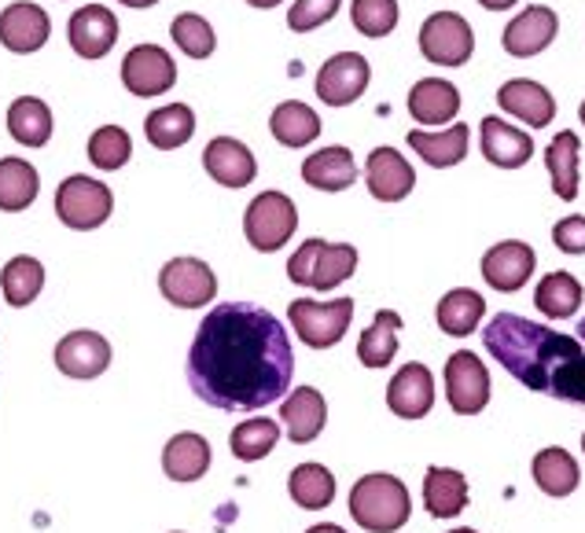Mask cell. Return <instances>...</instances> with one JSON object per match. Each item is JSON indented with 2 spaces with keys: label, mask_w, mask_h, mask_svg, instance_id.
Masks as SVG:
<instances>
[{
  "label": "cell",
  "mask_w": 585,
  "mask_h": 533,
  "mask_svg": "<svg viewBox=\"0 0 585 533\" xmlns=\"http://www.w3.org/2000/svg\"><path fill=\"white\" fill-rule=\"evenodd\" d=\"M295 354L284 324L255 302H218L188 349V383L221 412H255L291 386Z\"/></svg>",
  "instance_id": "6da1fadb"
},
{
  "label": "cell",
  "mask_w": 585,
  "mask_h": 533,
  "mask_svg": "<svg viewBox=\"0 0 585 533\" xmlns=\"http://www.w3.org/2000/svg\"><path fill=\"white\" fill-rule=\"evenodd\" d=\"M483 343L489 357H497V365L527 391L585 405V349L578 338L516 313H497L483 328Z\"/></svg>",
  "instance_id": "7a4b0ae2"
},
{
  "label": "cell",
  "mask_w": 585,
  "mask_h": 533,
  "mask_svg": "<svg viewBox=\"0 0 585 533\" xmlns=\"http://www.w3.org/2000/svg\"><path fill=\"white\" fill-rule=\"evenodd\" d=\"M350 515H354V523L368 533L401 530L413 515L409 490H405L401 478L384 475V471L357 478L354 490H350Z\"/></svg>",
  "instance_id": "3957f363"
},
{
  "label": "cell",
  "mask_w": 585,
  "mask_h": 533,
  "mask_svg": "<svg viewBox=\"0 0 585 533\" xmlns=\"http://www.w3.org/2000/svg\"><path fill=\"white\" fill-rule=\"evenodd\" d=\"M354 269H357V250L350 244H328V239H306L288 261L291 284L309 290L339 287L350 280Z\"/></svg>",
  "instance_id": "277c9868"
},
{
  "label": "cell",
  "mask_w": 585,
  "mask_h": 533,
  "mask_svg": "<svg viewBox=\"0 0 585 533\" xmlns=\"http://www.w3.org/2000/svg\"><path fill=\"white\" fill-rule=\"evenodd\" d=\"M111 210H115L111 188L97 177L75 174L56 188V217L67 228H75V233H92V228H100L107 217H111Z\"/></svg>",
  "instance_id": "5b68a950"
},
{
  "label": "cell",
  "mask_w": 585,
  "mask_h": 533,
  "mask_svg": "<svg viewBox=\"0 0 585 533\" xmlns=\"http://www.w3.org/2000/svg\"><path fill=\"white\" fill-rule=\"evenodd\" d=\"M295 228H298V210L284 191H261V196L250 203L247 214H244L247 244L255 250H261V254L280 250L295 236Z\"/></svg>",
  "instance_id": "8992f818"
},
{
  "label": "cell",
  "mask_w": 585,
  "mask_h": 533,
  "mask_svg": "<svg viewBox=\"0 0 585 533\" xmlns=\"http://www.w3.org/2000/svg\"><path fill=\"white\" fill-rule=\"evenodd\" d=\"M295 335L303 338L309 349H328L343 343L346 328L354 317V298H331V302H309L298 298L288 309Z\"/></svg>",
  "instance_id": "52a82bcc"
},
{
  "label": "cell",
  "mask_w": 585,
  "mask_h": 533,
  "mask_svg": "<svg viewBox=\"0 0 585 533\" xmlns=\"http://www.w3.org/2000/svg\"><path fill=\"white\" fill-rule=\"evenodd\" d=\"M420 52L435 67H464L475 52V33L457 11H435L420 27Z\"/></svg>",
  "instance_id": "ba28073f"
},
{
  "label": "cell",
  "mask_w": 585,
  "mask_h": 533,
  "mask_svg": "<svg viewBox=\"0 0 585 533\" xmlns=\"http://www.w3.org/2000/svg\"><path fill=\"white\" fill-rule=\"evenodd\" d=\"M159 290L170 306L181 309H199L207 302L218 298V276L207 261L199 258H173L162 265L159 273Z\"/></svg>",
  "instance_id": "9c48e42d"
},
{
  "label": "cell",
  "mask_w": 585,
  "mask_h": 533,
  "mask_svg": "<svg viewBox=\"0 0 585 533\" xmlns=\"http://www.w3.org/2000/svg\"><path fill=\"white\" fill-rule=\"evenodd\" d=\"M446 397L457 416H479L489 402V372L472 349H457L446 361Z\"/></svg>",
  "instance_id": "30bf717a"
},
{
  "label": "cell",
  "mask_w": 585,
  "mask_h": 533,
  "mask_svg": "<svg viewBox=\"0 0 585 533\" xmlns=\"http://www.w3.org/2000/svg\"><path fill=\"white\" fill-rule=\"evenodd\" d=\"M177 81V63L159 45H137L122 59V85L133 96H159L170 92Z\"/></svg>",
  "instance_id": "8fae6325"
},
{
  "label": "cell",
  "mask_w": 585,
  "mask_h": 533,
  "mask_svg": "<svg viewBox=\"0 0 585 533\" xmlns=\"http://www.w3.org/2000/svg\"><path fill=\"white\" fill-rule=\"evenodd\" d=\"M368 78H373V67H368L365 56L357 52H339L331 56L317 75V96L328 107H346L354 100H361V92L368 89Z\"/></svg>",
  "instance_id": "7c38bea8"
},
{
  "label": "cell",
  "mask_w": 585,
  "mask_h": 533,
  "mask_svg": "<svg viewBox=\"0 0 585 533\" xmlns=\"http://www.w3.org/2000/svg\"><path fill=\"white\" fill-rule=\"evenodd\" d=\"M52 33V19L41 4H30V0H16L0 11V45L16 56H30L44 48Z\"/></svg>",
  "instance_id": "4fadbf2b"
},
{
  "label": "cell",
  "mask_w": 585,
  "mask_h": 533,
  "mask_svg": "<svg viewBox=\"0 0 585 533\" xmlns=\"http://www.w3.org/2000/svg\"><path fill=\"white\" fill-rule=\"evenodd\" d=\"M111 365V343L97 332H70L56 343V368L70 379H97Z\"/></svg>",
  "instance_id": "5bb4252c"
},
{
  "label": "cell",
  "mask_w": 585,
  "mask_h": 533,
  "mask_svg": "<svg viewBox=\"0 0 585 533\" xmlns=\"http://www.w3.org/2000/svg\"><path fill=\"white\" fill-rule=\"evenodd\" d=\"M67 38H70V48H75L81 59H103L118 41L115 11L103 8V4L78 8L67 22Z\"/></svg>",
  "instance_id": "9a60e30c"
},
{
  "label": "cell",
  "mask_w": 585,
  "mask_h": 533,
  "mask_svg": "<svg viewBox=\"0 0 585 533\" xmlns=\"http://www.w3.org/2000/svg\"><path fill=\"white\" fill-rule=\"evenodd\" d=\"M534 265L537 258L531 244L505 239V244L489 247L483 254V280L494 290H500V295H512V290H519L534 276Z\"/></svg>",
  "instance_id": "2e32d148"
},
{
  "label": "cell",
  "mask_w": 585,
  "mask_h": 533,
  "mask_svg": "<svg viewBox=\"0 0 585 533\" xmlns=\"http://www.w3.org/2000/svg\"><path fill=\"white\" fill-rule=\"evenodd\" d=\"M556 33H559L556 11L545 8V4H531L527 11H519V16L505 27V38H500V45H505L508 56L531 59L537 52H545V48L556 41Z\"/></svg>",
  "instance_id": "e0dca14e"
},
{
  "label": "cell",
  "mask_w": 585,
  "mask_h": 533,
  "mask_svg": "<svg viewBox=\"0 0 585 533\" xmlns=\"http://www.w3.org/2000/svg\"><path fill=\"white\" fill-rule=\"evenodd\" d=\"M365 185L379 203H401L416 188L413 166L405 162L401 151L394 148H376L365 162Z\"/></svg>",
  "instance_id": "ac0fdd59"
},
{
  "label": "cell",
  "mask_w": 585,
  "mask_h": 533,
  "mask_svg": "<svg viewBox=\"0 0 585 533\" xmlns=\"http://www.w3.org/2000/svg\"><path fill=\"white\" fill-rule=\"evenodd\" d=\"M500 111H508L512 118L527 122L531 129H545L556 118V100L545 85H537L531 78H512L497 89Z\"/></svg>",
  "instance_id": "d6986e66"
},
{
  "label": "cell",
  "mask_w": 585,
  "mask_h": 533,
  "mask_svg": "<svg viewBox=\"0 0 585 533\" xmlns=\"http://www.w3.org/2000/svg\"><path fill=\"white\" fill-rule=\"evenodd\" d=\"M387 405L394 416L401 420H420L435 405V375L427 365H405L387 386Z\"/></svg>",
  "instance_id": "ffe728a7"
},
{
  "label": "cell",
  "mask_w": 585,
  "mask_h": 533,
  "mask_svg": "<svg viewBox=\"0 0 585 533\" xmlns=\"http://www.w3.org/2000/svg\"><path fill=\"white\" fill-rule=\"evenodd\" d=\"M202 166H207V174L225 188H247L258 174V162L255 155H250V148L232 137H214L207 148H202Z\"/></svg>",
  "instance_id": "44dd1931"
},
{
  "label": "cell",
  "mask_w": 585,
  "mask_h": 533,
  "mask_svg": "<svg viewBox=\"0 0 585 533\" xmlns=\"http://www.w3.org/2000/svg\"><path fill=\"white\" fill-rule=\"evenodd\" d=\"M479 144H483V155H486V162H494L500 169H519V166H527L531 162V155H534V140H531V132H523L516 126H508V122H500V118H483V126H479Z\"/></svg>",
  "instance_id": "7402d4cb"
},
{
  "label": "cell",
  "mask_w": 585,
  "mask_h": 533,
  "mask_svg": "<svg viewBox=\"0 0 585 533\" xmlns=\"http://www.w3.org/2000/svg\"><path fill=\"white\" fill-rule=\"evenodd\" d=\"M280 420H284V427H288V438L295 445H309L328 423L325 394L314 391V386H295V391L288 394V402L280 405Z\"/></svg>",
  "instance_id": "603a6c76"
},
{
  "label": "cell",
  "mask_w": 585,
  "mask_h": 533,
  "mask_svg": "<svg viewBox=\"0 0 585 533\" xmlns=\"http://www.w3.org/2000/svg\"><path fill=\"white\" fill-rule=\"evenodd\" d=\"M460 111V92L457 85L442 81V78H424L413 85L409 92V115L420 126H446Z\"/></svg>",
  "instance_id": "cb8c5ba5"
},
{
  "label": "cell",
  "mask_w": 585,
  "mask_h": 533,
  "mask_svg": "<svg viewBox=\"0 0 585 533\" xmlns=\"http://www.w3.org/2000/svg\"><path fill=\"white\" fill-rule=\"evenodd\" d=\"M468 137H472V132H468V126H464V122H453L449 129H442V132L413 129L409 132V148L420 155L427 166L449 169V166L464 162V155H468Z\"/></svg>",
  "instance_id": "d4e9b609"
},
{
  "label": "cell",
  "mask_w": 585,
  "mask_h": 533,
  "mask_svg": "<svg viewBox=\"0 0 585 533\" xmlns=\"http://www.w3.org/2000/svg\"><path fill=\"white\" fill-rule=\"evenodd\" d=\"M578 159H582V140L578 132H556L553 144L545 148V166H548V177H553V191L564 203H575L578 199Z\"/></svg>",
  "instance_id": "484cf974"
},
{
  "label": "cell",
  "mask_w": 585,
  "mask_h": 533,
  "mask_svg": "<svg viewBox=\"0 0 585 533\" xmlns=\"http://www.w3.org/2000/svg\"><path fill=\"white\" fill-rule=\"evenodd\" d=\"M303 180L317 191H346L357 180V162H354L350 148L314 151L303 162Z\"/></svg>",
  "instance_id": "4316f807"
},
{
  "label": "cell",
  "mask_w": 585,
  "mask_h": 533,
  "mask_svg": "<svg viewBox=\"0 0 585 533\" xmlns=\"http://www.w3.org/2000/svg\"><path fill=\"white\" fill-rule=\"evenodd\" d=\"M210 467V445L202 434H173L170 442H166L162 450V471L170 475L173 482H196L207 475Z\"/></svg>",
  "instance_id": "83f0119b"
},
{
  "label": "cell",
  "mask_w": 585,
  "mask_h": 533,
  "mask_svg": "<svg viewBox=\"0 0 585 533\" xmlns=\"http://www.w3.org/2000/svg\"><path fill=\"white\" fill-rule=\"evenodd\" d=\"M52 111L49 103L38 100V96H19L16 103L8 107V132L16 137L22 148H44L52 140Z\"/></svg>",
  "instance_id": "f1b7e54d"
},
{
  "label": "cell",
  "mask_w": 585,
  "mask_h": 533,
  "mask_svg": "<svg viewBox=\"0 0 585 533\" xmlns=\"http://www.w3.org/2000/svg\"><path fill=\"white\" fill-rule=\"evenodd\" d=\"M424 504L435 519H453L468 504V478L453 467H427L424 475Z\"/></svg>",
  "instance_id": "f546056e"
},
{
  "label": "cell",
  "mask_w": 585,
  "mask_h": 533,
  "mask_svg": "<svg viewBox=\"0 0 585 533\" xmlns=\"http://www.w3.org/2000/svg\"><path fill=\"white\" fill-rule=\"evenodd\" d=\"M192 132H196V115L188 103H166L145 118V137L151 148H159V151L181 148V144L192 140Z\"/></svg>",
  "instance_id": "4dcf8cb0"
},
{
  "label": "cell",
  "mask_w": 585,
  "mask_h": 533,
  "mask_svg": "<svg viewBox=\"0 0 585 533\" xmlns=\"http://www.w3.org/2000/svg\"><path fill=\"white\" fill-rule=\"evenodd\" d=\"M483 313H486V298L479 295V290L457 287V290H449V295H442L435 317H438V328L446 335L464 338V335H472L475 328H479Z\"/></svg>",
  "instance_id": "1f68e13d"
},
{
  "label": "cell",
  "mask_w": 585,
  "mask_h": 533,
  "mask_svg": "<svg viewBox=\"0 0 585 533\" xmlns=\"http://www.w3.org/2000/svg\"><path fill=\"white\" fill-rule=\"evenodd\" d=\"M269 129L284 148H306L320 137V118L314 107L298 103V100H284L269 118Z\"/></svg>",
  "instance_id": "d6a6232c"
},
{
  "label": "cell",
  "mask_w": 585,
  "mask_h": 533,
  "mask_svg": "<svg viewBox=\"0 0 585 533\" xmlns=\"http://www.w3.org/2000/svg\"><path fill=\"white\" fill-rule=\"evenodd\" d=\"M41 191V177L27 159H0V210L19 214L33 206Z\"/></svg>",
  "instance_id": "836d02e7"
},
{
  "label": "cell",
  "mask_w": 585,
  "mask_h": 533,
  "mask_svg": "<svg viewBox=\"0 0 585 533\" xmlns=\"http://www.w3.org/2000/svg\"><path fill=\"white\" fill-rule=\"evenodd\" d=\"M534 482H537V490L548 493V496H571L578 490V464H575V456H571L567 450H542L534 456Z\"/></svg>",
  "instance_id": "e575fe53"
},
{
  "label": "cell",
  "mask_w": 585,
  "mask_h": 533,
  "mask_svg": "<svg viewBox=\"0 0 585 533\" xmlns=\"http://www.w3.org/2000/svg\"><path fill=\"white\" fill-rule=\"evenodd\" d=\"M398 328H401V317L394 309H379L373 328L361 335L357 343V357H361L365 368H387L394 354H398Z\"/></svg>",
  "instance_id": "d590c367"
},
{
  "label": "cell",
  "mask_w": 585,
  "mask_h": 533,
  "mask_svg": "<svg viewBox=\"0 0 585 533\" xmlns=\"http://www.w3.org/2000/svg\"><path fill=\"white\" fill-rule=\"evenodd\" d=\"M534 306L542 309L548 320L575 317L582 306V284L571 273H548L534 290Z\"/></svg>",
  "instance_id": "8d00e7d4"
},
{
  "label": "cell",
  "mask_w": 585,
  "mask_h": 533,
  "mask_svg": "<svg viewBox=\"0 0 585 533\" xmlns=\"http://www.w3.org/2000/svg\"><path fill=\"white\" fill-rule=\"evenodd\" d=\"M44 287V265L38 258H30V254H19V258H11L4 269H0V290H4L8 306H30L33 298L41 295Z\"/></svg>",
  "instance_id": "74e56055"
},
{
  "label": "cell",
  "mask_w": 585,
  "mask_h": 533,
  "mask_svg": "<svg viewBox=\"0 0 585 533\" xmlns=\"http://www.w3.org/2000/svg\"><path fill=\"white\" fill-rule=\"evenodd\" d=\"M288 490L298 507L320 512V507H328L331 496H336V475H331L325 464H298L288 478Z\"/></svg>",
  "instance_id": "f35d334b"
},
{
  "label": "cell",
  "mask_w": 585,
  "mask_h": 533,
  "mask_svg": "<svg viewBox=\"0 0 585 533\" xmlns=\"http://www.w3.org/2000/svg\"><path fill=\"white\" fill-rule=\"evenodd\" d=\"M229 442H232V456H236V460H244V464H255V460L269 456L272 450H277L280 427H277V420L258 416V420L240 423V427L232 431Z\"/></svg>",
  "instance_id": "ab89813d"
},
{
  "label": "cell",
  "mask_w": 585,
  "mask_h": 533,
  "mask_svg": "<svg viewBox=\"0 0 585 533\" xmlns=\"http://www.w3.org/2000/svg\"><path fill=\"white\" fill-rule=\"evenodd\" d=\"M129 155H133V140H129V132L122 126H100L89 137V162L97 169L115 174V169H122L129 162Z\"/></svg>",
  "instance_id": "60d3db41"
},
{
  "label": "cell",
  "mask_w": 585,
  "mask_h": 533,
  "mask_svg": "<svg viewBox=\"0 0 585 533\" xmlns=\"http://www.w3.org/2000/svg\"><path fill=\"white\" fill-rule=\"evenodd\" d=\"M170 38L173 45L181 48L185 56H192V59H207L214 56V45H218V38H214V27L202 16H192V11H185V16H177L173 19V27H170Z\"/></svg>",
  "instance_id": "b9f144b4"
},
{
  "label": "cell",
  "mask_w": 585,
  "mask_h": 533,
  "mask_svg": "<svg viewBox=\"0 0 585 533\" xmlns=\"http://www.w3.org/2000/svg\"><path fill=\"white\" fill-rule=\"evenodd\" d=\"M350 19L365 38H387L398 27V0H354Z\"/></svg>",
  "instance_id": "7bdbcfd3"
},
{
  "label": "cell",
  "mask_w": 585,
  "mask_h": 533,
  "mask_svg": "<svg viewBox=\"0 0 585 533\" xmlns=\"http://www.w3.org/2000/svg\"><path fill=\"white\" fill-rule=\"evenodd\" d=\"M343 0H295L291 11H288V27L295 33H309L317 27H325L328 19H336Z\"/></svg>",
  "instance_id": "ee69618b"
},
{
  "label": "cell",
  "mask_w": 585,
  "mask_h": 533,
  "mask_svg": "<svg viewBox=\"0 0 585 533\" xmlns=\"http://www.w3.org/2000/svg\"><path fill=\"white\" fill-rule=\"evenodd\" d=\"M553 244H556V250H564V254H585V217L571 214V217H564V221H556Z\"/></svg>",
  "instance_id": "f6af8a7d"
},
{
  "label": "cell",
  "mask_w": 585,
  "mask_h": 533,
  "mask_svg": "<svg viewBox=\"0 0 585 533\" xmlns=\"http://www.w3.org/2000/svg\"><path fill=\"white\" fill-rule=\"evenodd\" d=\"M483 8H489V11H508L512 4H519V0H479Z\"/></svg>",
  "instance_id": "bcb514c9"
},
{
  "label": "cell",
  "mask_w": 585,
  "mask_h": 533,
  "mask_svg": "<svg viewBox=\"0 0 585 533\" xmlns=\"http://www.w3.org/2000/svg\"><path fill=\"white\" fill-rule=\"evenodd\" d=\"M306 533H346L343 526H331V523H320V526H309Z\"/></svg>",
  "instance_id": "7dc6e473"
},
{
  "label": "cell",
  "mask_w": 585,
  "mask_h": 533,
  "mask_svg": "<svg viewBox=\"0 0 585 533\" xmlns=\"http://www.w3.org/2000/svg\"><path fill=\"white\" fill-rule=\"evenodd\" d=\"M118 4H126V8H151V4H159V0H118Z\"/></svg>",
  "instance_id": "c3c4849f"
},
{
  "label": "cell",
  "mask_w": 585,
  "mask_h": 533,
  "mask_svg": "<svg viewBox=\"0 0 585 533\" xmlns=\"http://www.w3.org/2000/svg\"><path fill=\"white\" fill-rule=\"evenodd\" d=\"M247 4H250V8H277L280 0H247Z\"/></svg>",
  "instance_id": "681fc988"
},
{
  "label": "cell",
  "mask_w": 585,
  "mask_h": 533,
  "mask_svg": "<svg viewBox=\"0 0 585 533\" xmlns=\"http://www.w3.org/2000/svg\"><path fill=\"white\" fill-rule=\"evenodd\" d=\"M578 338H582V343H585V317H582V324H578Z\"/></svg>",
  "instance_id": "f907efd6"
},
{
  "label": "cell",
  "mask_w": 585,
  "mask_h": 533,
  "mask_svg": "<svg viewBox=\"0 0 585 533\" xmlns=\"http://www.w3.org/2000/svg\"><path fill=\"white\" fill-rule=\"evenodd\" d=\"M578 118H582V126H585V100H582V107H578Z\"/></svg>",
  "instance_id": "816d5d0a"
},
{
  "label": "cell",
  "mask_w": 585,
  "mask_h": 533,
  "mask_svg": "<svg viewBox=\"0 0 585 533\" xmlns=\"http://www.w3.org/2000/svg\"><path fill=\"white\" fill-rule=\"evenodd\" d=\"M453 533H475V530H468V526H460V530H453Z\"/></svg>",
  "instance_id": "f5cc1de1"
},
{
  "label": "cell",
  "mask_w": 585,
  "mask_h": 533,
  "mask_svg": "<svg viewBox=\"0 0 585 533\" xmlns=\"http://www.w3.org/2000/svg\"><path fill=\"white\" fill-rule=\"evenodd\" d=\"M582 453H585V434H582Z\"/></svg>",
  "instance_id": "db71d44e"
}]
</instances>
